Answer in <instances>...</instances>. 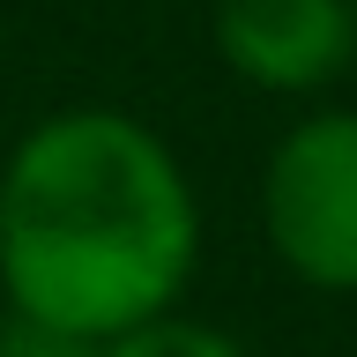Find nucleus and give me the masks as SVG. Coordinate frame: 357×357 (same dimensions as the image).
<instances>
[{
	"label": "nucleus",
	"instance_id": "obj_1",
	"mask_svg": "<svg viewBox=\"0 0 357 357\" xmlns=\"http://www.w3.org/2000/svg\"><path fill=\"white\" fill-rule=\"evenodd\" d=\"M201 201L178 149L119 105L45 112L0 164V305L30 328L112 342L186 298Z\"/></svg>",
	"mask_w": 357,
	"mask_h": 357
},
{
	"label": "nucleus",
	"instance_id": "obj_2",
	"mask_svg": "<svg viewBox=\"0 0 357 357\" xmlns=\"http://www.w3.org/2000/svg\"><path fill=\"white\" fill-rule=\"evenodd\" d=\"M268 253L305 290L357 298V112H312L261 164Z\"/></svg>",
	"mask_w": 357,
	"mask_h": 357
},
{
	"label": "nucleus",
	"instance_id": "obj_3",
	"mask_svg": "<svg viewBox=\"0 0 357 357\" xmlns=\"http://www.w3.org/2000/svg\"><path fill=\"white\" fill-rule=\"evenodd\" d=\"M216 52L268 97L335 89L357 67V0H216Z\"/></svg>",
	"mask_w": 357,
	"mask_h": 357
},
{
	"label": "nucleus",
	"instance_id": "obj_4",
	"mask_svg": "<svg viewBox=\"0 0 357 357\" xmlns=\"http://www.w3.org/2000/svg\"><path fill=\"white\" fill-rule=\"evenodd\" d=\"M89 357H253L238 342V335L208 328V320H186V312H156V320H142V328L112 335V342H97Z\"/></svg>",
	"mask_w": 357,
	"mask_h": 357
},
{
	"label": "nucleus",
	"instance_id": "obj_5",
	"mask_svg": "<svg viewBox=\"0 0 357 357\" xmlns=\"http://www.w3.org/2000/svg\"><path fill=\"white\" fill-rule=\"evenodd\" d=\"M0 357H89V342L52 335V328H30V320L8 312V328H0Z\"/></svg>",
	"mask_w": 357,
	"mask_h": 357
}]
</instances>
